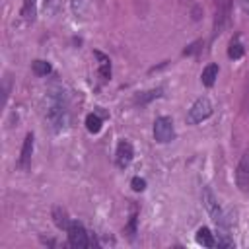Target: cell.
Instances as JSON below:
<instances>
[{
	"mask_svg": "<svg viewBox=\"0 0 249 249\" xmlns=\"http://www.w3.org/2000/svg\"><path fill=\"white\" fill-rule=\"evenodd\" d=\"M47 119L54 130H62L68 124V105L62 95V91H54L49 95L47 105Z\"/></svg>",
	"mask_w": 249,
	"mask_h": 249,
	"instance_id": "1",
	"label": "cell"
},
{
	"mask_svg": "<svg viewBox=\"0 0 249 249\" xmlns=\"http://www.w3.org/2000/svg\"><path fill=\"white\" fill-rule=\"evenodd\" d=\"M202 204H204L208 216L214 220V224H216L220 230H226V228H228L226 216H224V212H222V208H220V204H218V198H216V195L212 193L210 187H202Z\"/></svg>",
	"mask_w": 249,
	"mask_h": 249,
	"instance_id": "2",
	"label": "cell"
},
{
	"mask_svg": "<svg viewBox=\"0 0 249 249\" xmlns=\"http://www.w3.org/2000/svg\"><path fill=\"white\" fill-rule=\"evenodd\" d=\"M210 115H212V103H210V99L208 97H198L191 105V109L187 113V123L189 124H198V123L206 121Z\"/></svg>",
	"mask_w": 249,
	"mask_h": 249,
	"instance_id": "3",
	"label": "cell"
},
{
	"mask_svg": "<svg viewBox=\"0 0 249 249\" xmlns=\"http://www.w3.org/2000/svg\"><path fill=\"white\" fill-rule=\"evenodd\" d=\"M154 138L161 144L165 142H171L175 138V128H173V121L171 117H158L154 121Z\"/></svg>",
	"mask_w": 249,
	"mask_h": 249,
	"instance_id": "4",
	"label": "cell"
},
{
	"mask_svg": "<svg viewBox=\"0 0 249 249\" xmlns=\"http://www.w3.org/2000/svg\"><path fill=\"white\" fill-rule=\"evenodd\" d=\"M66 233H68V243H70L72 247H78V249H86V247H89V245H91V241H89V235H88L86 228H84L80 222H74V220H72V224L68 226Z\"/></svg>",
	"mask_w": 249,
	"mask_h": 249,
	"instance_id": "5",
	"label": "cell"
},
{
	"mask_svg": "<svg viewBox=\"0 0 249 249\" xmlns=\"http://www.w3.org/2000/svg\"><path fill=\"white\" fill-rule=\"evenodd\" d=\"M231 4H233V0H214V6H216L214 33H222V29L226 27V23H228V19H230Z\"/></svg>",
	"mask_w": 249,
	"mask_h": 249,
	"instance_id": "6",
	"label": "cell"
},
{
	"mask_svg": "<svg viewBox=\"0 0 249 249\" xmlns=\"http://www.w3.org/2000/svg\"><path fill=\"white\" fill-rule=\"evenodd\" d=\"M132 158H134V148H132V144H130L128 140H121V142L117 144V152H115V161H117V165H119L121 169H124V167L130 165Z\"/></svg>",
	"mask_w": 249,
	"mask_h": 249,
	"instance_id": "7",
	"label": "cell"
},
{
	"mask_svg": "<svg viewBox=\"0 0 249 249\" xmlns=\"http://www.w3.org/2000/svg\"><path fill=\"white\" fill-rule=\"evenodd\" d=\"M235 181H237V187L243 191V193H249V152L243 154L239 165H237V171H235Z\"/></svg>",
	"mask_w": 249,
	"mask_h": 249,
	"instance_id": "8",
	"label": "cell"
},
{
	"mask_svg": "<svg viewBox=\"0 0 249 249\" xmlns=\"http://www.w3.org/2000/svg\"><path fill=\"white\" fill-rule=\"evenodd\" d=\"M31 154H33V132H27L21 144V152H19V160H18V167L27 169L29 161H31Z\"/></svg>",
	"mask_w": 249,
	"mask_h": 249,
	"instance_id": "9",
	"label": "cell"
},
{
	"mask_svg": "<svg viewBox=\"0 0 249 249\" xmlns=\"http://www.w3.org/2000/svg\"><path fill=\"white\" fill-rule=\"evenodd\" d=\"M93 54H95V58L99 60V62H97L99 76H101L103 80H109V78H111V60H109V56L103 54L101 51H93Z\"/></svg>",
	"mask_w": 249,
	"mask_h": 249,
	"instance_id": "10",
	"label": "cell"
},
{
	"mask_svg": "<svg viewBox=\"0 0 249 249\" xmlns=\"http://www.w3.org/2000/svg\"><path fill=\"white\" fill-rule=\"evenodd\" d=\"M196 243H198V245H202V247H214V245H216L214 233H212L206 226L198 228V231H196Z\"/></svg>",
	"mask_w": 249,
	"mask_h": 249,
	"instance_id": "11",
	"label": "cell"
},
{
	"mask_svg": "<svg viewBox=\"0 0 249 249\" xmlns=\"http://www.w3.org/2000/svg\"><path fill=\"white\" fill-rule=\"evenodd\" d=\"M216 78H218V64H208V66L202 70V74H200V80H202V84H204L206 88L214 86Z\"/></svg>",
	"mask_w": 249,
	"mask_h": 249,
	"instance_id": "12",
	"label": "cell"
},
{
	"mask_svg": "<svg viewBox=\"0 0 249 249\" xmlns=\"http://www.w3.org/2000/svg\"><path fill=\"white\" fill-rule=\"evenodd\" d=\"M161 93H163V89H161V88H156V89H148V91H142V93H138V95L134 97V103L146 105V103H150L152 99H158V97H161Z\"/></svg>",
	"mask_w": 249,
	"mask_h": 249,
	"instance_id": "13",
	"label": "cell"
},
{
	"mask_svg": "<svg viewBox=\"0 0 249 249\" xmlns=\"http://www.w3.org/2000/svg\"><path fill=\"white\" fill-rule=\"evenodd\" d=\"M53 218H54V224H56V228H60V230H68V226L72 224V220L68 218V214L60 208V206H56L54 210H53Z\"/></svg>",
	"mask_w": 249,
	"mask_h": 249,
	"instance_id": "14",
	"label": "cell"
},
{
	"mask_svg": "<svg viewBox=\"0 0 249 249\" xmlns=\"http://www.w3.org/2000/svg\"><path fill=\"white\" fill-rule=\"evenodd\" d=\"M35 16H37V2L35 0H23L21 18L25 21H35Z\"/></svg>",
	"mask_w": 249,
	"mask_h": 249,
	"instance_id": "15",
	"label": "cell"
},
{
	"mask_svg": "<svg viewBox=\"0 0 249 249\" xmlns=\"http://www.w3.org/2000/svg\"><path fill=\"white\" fill-rule=\"evenodd\" d=\"M243 53H245V49H243L239 37H233V39L230 41V47H228V56L233 58V60H237V58L243 56Z\"/></svg>",
	"mask_w": 249,
	"mask_h": 249,
	"instance_id": "16",
	"label": "cell"
},
{
	"mask_svg": "<svg viewBox=\"0 0 249 249\" xmlns=\"http://www.w3.org/2000/svg\"><path fill=\"white\" fill-rule=\"evenodd\" d=\"M101 124H103V121H101V117H99V115L89 113V115L86 117V128H88L91 134H97V132L101 130Z\"/></svg>",
	"mask_w": 249,
	"mask_h": 249,
	"instance_id": "17",
	"label": "cell"
},
{
	"mask_svg": "<svg viewBox=\"0 0 249 249\" xmlns=\"http://www.w3.org/2000/svg\"><path fill=\"white\" fill-rule=\"evenodd\" d=\"M31 70H33V74L35 76H47V74H51V64L47 62V60H33L31 62Z\"/></svg>",
	"mask_w": 249,
	"mask_h": 249,
	"instance_id": "18",
	"label": "cell"
},
{
	"mask_svg": "<svg viewBox=\"0 0 249 249\" xmlns=\"http://www.w3.org/2000/svg\"><path fill=\"white\" fill-rule=\"evenodd\" d=\"M216 245H218V247H233L235 243H233V239L228 235V231H226V230H220L218 239H216Z\"/></svg>",
	"mask_w": 249,
	"mask_h": 249,
	"instance_id": "19",
	"label": "cell"
},
{
	"mask_svg": "<svg viewBox=\"0 0 249 249\" xmlns=\"http://www.w3.org/2000/svg\"><path fill=\"white\" fill-rule=\"evenodd\" d=\"M130 187H132V191H136V193H142V191L146 189V181H144L142 177H132V181H130Z\"/></svg>",
	"mask_w": 249,
	"mask_h": 249,
	"instance_id": "20",
	"label": "cell"
},
{
	"mask_svg": "<svg viewBox=\"0 0 249 249\" xmlns=\"http://www.w3.org/2000/svg\"><path fill=\"white\" fill-rule=\"evenodd\" d=\"M58 6H60V0H45V8H47L49 12H56Z\"/></svg>",
	"mask_w": 249,
	"mask_h": 249,
	"instance_id": "21",
	"label": "cell"
},
{
	"mask_svg": "<svg viewBox=\"0 0 249 249\" xmlns=\"http://www.w3.org/2000/svg\"><path fill=\"white\" fill-rule=\"evenodd\" d=\"M126 231H130V233H128L130 237H132V235H134V231H136V216H134V214L130 216V222H128V228H126Z\"/></svg>",
	"mask_w": 249,
	"mask_h": 249,
	"instance_id": "22",
	"label": "cell"
},
{
	"mask_svg": "<svg viewBox=\"0 0 249 249\" xmlns=\"http://www.w3.org/2000/svg\"><path fill=\"white\" fill-rule=\"evenodd\" d=\"M198 45H200V41H198V43H193V45H189V49H185V51H183V54H191V53H195V51L198 49Z\"/></svg>",
	"mask_w": 249,
	"mask_h": 249,
	"instance_id": "23",
	"label": "cell"
},
{
	"mask_svg": "<svg viewBox=\"0 0 249 249\" xmlns=\"http://www.w3.org/2000/svg\"><path fill=\"white\" fill-rule=\"evenodd\" d=\"M239 6H241V10L245 14H249V0H239Z\"/></svg>",
	"mask_w": 249,
	"mask_h": 249,
	"instance_id": "24",
	"label": "cell"
}]
</instances>
